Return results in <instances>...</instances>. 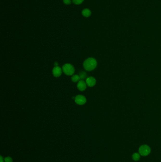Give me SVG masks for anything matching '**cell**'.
I'll return each mask as SVG.
<instances>
[{
  "label": "cell",
  "instance_id": "obj_9",
  "mask_svg": "<svg viewBox=\"0 0 161 162\" xmlns=\"http://www.w3.org/2000/svg\"><path fill=\"white\" fill-rule=\"evenodd\" d=\"M71 80H72V81L73 82H74V83H77V82L79 81V80H80V78L79 75H73V76L71 77Z\"/></svg>",
  "mask_w": 161,
  "mask_h": 162
},
{
  "label": "cell",
  "instance_id": "obj_6",
  "mask_svg": "<svg viewBox=\"0 0 161 162\" xmlns=\"http://www.w3.org/2000/svg\"><path fill=\"white\" fill-rule=\"evenodd\" d=\"M87 83L83 80L79 81L77 85V89L80 91H84L87 88Z\"/></svg>",
  "mask_w": 161,
  "mask_h": 162
},
{
  "label": "cell",
  "instance_id": "obj_3",
  "mask_svg": "<svg viewBox=\"0 0 161 162\" xmlns=\"http://www.w3.org/2000/svg\"><path fill=\"white\" fill-rule=\"evenodd\" d=\"M139 154L142 156H147L151 152V149L148 145H144L139 148Z\"/></svg>",
  "mask_w": 161,
  "mask_h": 162
},
{
  "label": "cell",
  "instance_id": "obj_1",
  "mask_svg": "<svg viewBox=\"0 0 161 162\" xmlns=\"http://www.w3.org/2000/svg\"><path fill=\"white\" fill-rule=\"evenodd\" d=\"M96 60L92 57L87 59L83 63V66L85 70L87 71H91L94 70L97 66Z\"/></svg>",
  "mask_w": 161,
  "mask_h": 162
},
{
  "label": "cell",
  "instance_id": "obj_2",
  "mask_svg": "<svg viewBox=\"0 0 161 162\" xmlns=\"http://www.w3.org/2000/svg\"><path fill=\"white\" fill-rule=\"evenodd\" d=\"M62 70L64 73L67 75H72L74 74V67L70 63L65 64L62 66Z\"/></svg>",
  "mask_w": 161,
  "mask_h": 162
},
{
  "label": "cell",
  "instance_id": "obj_11",
  "mask_svg": "<svg viewBox=\"0 0 161 162\" xmlns=\"http://www.w3.org/2000/svg\"><path fill=\"white\" fill-rule=\"evenodd\" d=\"M79 76L80 79L84 80L87 78V75L86 74V73H85V72H81L79 73Z\"/></svg>",
  "mask_w": 161,
  "mask_h": 162
},
{
  "label": "cell",
  "instance_id": "obj_8",
  "mask_svg": "<svg viewBox=\"0 0 161 162\" xmlns=\"http://www.w3.org/2000/svg\"><path fill=\"white\" fill-rule=\"evenodd\" d=\"M91 14L90 10L88 9H85L82 11V15L85 17H88Z\"/></svg>",
  "mask_w": 161,
  "mask_h": 162
},
{
  "label": "cell",
  "instance_id": "obj_12",
  "mask_svg": "<svg viewBox=\"0 0 161 162\" xmlns=\"http://www.w3.org/2000/svg\"><path fill=\"white\" fill-rule=\"evenodd\" d=\"M75 4H80L83 2L84 0H72Z\"/></svg>",
  "mask_w": 161,
  "mask_h": 162
},
{
  "label": "cell",
  "instance_id": "obj_13",
  "mask_svg": "<svg viewBox=\"0 0 161 162\" xmlns=\"http://www.w3.org/2000/svg\"><path fill=\"white\" fill-rule=\"evenodd\" d=\"M5 162H13V159L11 157H6L4 159Z\"/></svg>",
  "mask_w": 161,
  "mask_h": 162
},
{
  "label": "cell",
  "instance_id": "obj_16",
  "mask_svg": "<svg viewBox=\"0 0 161 162\" xmlns=\"http://www.w3.org/2000/svg\"><path fill=\"white\" fill-rule=\"evenodd\" d=\"M0 162H3V158H2V157L1 156H0Z\"/></svg>",
  "mask_w": 161,
  "mask_h": 162
},
{
  "label": "cell",
  "instance_id": "obj_14",
  "mask_svg": "<svg viewBox=\"0 0 161 162\" xmlns=\"http://www.w3.org/2000/svg\"><path fill=\"white\" fill-rule=\"evenodd\" d=\"M63 2L65 4L69 5L71 3V0H63Z\"/></svg>",
  "mask_w": 161,
  "mask_h": 162
},
{
  "label": "cell",
  "instance_id": "obj_15",
  "mask_svg": "<svg viewBox=\"0 0 161 162\" xmlns=\"http://www.w3.org/2000/svg\"><path fill=\"white\" fill-rule=\"evenodd\" d=\"M54 65L55 66H57L58 65V63L57 62H55L54 63Z\"/></svg>",
  "mask_w": 161,
  "mask_h": 162
},
{
  "label": "cell",
  "instance_id": "obj_10",
  "mask_svg": "<svg viewBox=\"0 0 161 162\" xmlns=\"http://www.w3.org/2000/svg\"><path fill=\"white\" fill-rule=\"evenodd\" d=\"M140 155L139 153H135L133 154L132 155V159L133 160L135 161H137L139 160L140 157Z\"/></svg>",
  "mask_w": 161,
  "mask_h": 162
},
{
  "label": "cell",
  "instance_id": "obj_5",
  "mask_svg": "<svg viewBox=\"0 0 161 162\" xmlns=\"http://www.w3.org/2000/svg\"><path fill=\"white\" fill-rule=\"evenodd\" d=\"M62 74V70L59 66H55L52 69V74L56 77H60Z\"/></svg>",
  "mask_w": 161,
  "mask_h": 162
},
{
  "label": "cell",
  "instance_id": "obj_4",
  "mask_svg": "<svg viewBox=\"0 0 161 162\" xmlns=\"http://www.w3.org/2000/svg\"><path fill=\"white\" fill-rule=\"evenodd\" d=\"M75 101L77 104L82 105L86 103L87 99L83 95H78L75 97Z\"/></svg>",
  "mask_w": 161,
  "mask_h": 162
},
{
  "label": "cell",
  "instance_id": "obj_7",
  "mask_svg": "<svg viewBox=\"0 0 161 162\" xmlns=\"http://www.w3.org/2000/svg\"><path fill=\"white\" fill-rule=\"evenodd\" d=\"M87 85L89 87H93L96 84V80L93 77H88L86 79Z\"/></svg>",
  "mask_w": 161,
  "mask_h": 162
}]
</instances>
